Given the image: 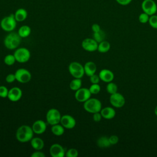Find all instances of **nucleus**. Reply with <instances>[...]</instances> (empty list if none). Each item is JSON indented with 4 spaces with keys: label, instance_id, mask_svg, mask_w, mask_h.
Instances as JSON below:
<instances>
[{
    "label": "nucleus",
    "instance_id": "42",
    "mask_svg": "<svg viewBox=\"0 0 157 157\" xmlns=\"http://www.w3.org/2000/svg\"><path fill=\"white\" fill-rule=\"evenodd\" d=\"M154 112H155V115L157 117V105L155 107V110H154Z\"/></svg>",
    "mask_w": 157,
    "mask_h": 157
},
{
    "label": "nucleus",
    "instance_id": "4",
    "mask_svg": "<svg viewBox=\"0 0 157 157\" xmlns=\"http://www.w3.org/2000/svg\"><path fill=\"white\" fill-rule=\"evenodd\" d=\"M17 22L14 14L11 13L8 16L4 17L1 20L0 26L2 30L6 32H12L16 28Z\"/></svg>",
    "mask_w": 157,
    "mask_h": 157
},
{
    "label": "nucleus",
    "instance_id": "11",
    "mask_svg": "<svg viewBox=\"0 0 157 157\" xmlns=\"http://www.w3.org/2000/svg\"><path fill=\"white\" fill-rule=\"evenodd\" d=\"M91 93H90L89 88H80L75 91V98L80 102H84L91 98Z\"/></svg>",
    "mask_w": 157,
    "mask_h": 157
},
{
    "label": "nucleus",
    "instance_id": "15",
    "mask_svg": "<svg viewBox=\"0 0 157 157\" xmlns=\"http://www.w3.org/2000/svg\"><path fill=\"white\" fill-rule=\"evenodd\" d=\"M22 96V91L18 87H13L9 90L7 98L12 102L19 101Z\"/></svg>",
    "mask_w": 157,
    "mask_h": 157
},
{
    "label": "nucleus",
    "instance_id": "24",
    "mask_svg": "<svg viewBox=\"0 0 157 157\" xmlns=\"http://www.w3.org/2000/svg\"><path fill=\"white\" fill-rule=\"evenodd\" d=\"M110 49V44L107 40H103L99 43H98V51L100 53H106L109 51Z\"/></svg>",
    "mask_w": 157,
    "mask_h": 157
},
{
    "label": "nucleus",
    "instance_id": "1",
    "mask_svg": "<svg viewBox=\"0 0 157 157\" xmlns=\"http://www.w3.org/2000/svg\"><path fill=\"white\" fill-rule=\"evenodd\" d=\"M34 132L32 127L28 125H21L17 129L15 134L18 141L25 143L30 141L33 137Z\"/></svg>",
    "mask_w": 157,
    "mask_h": 157
},
{
    "label": "nucleus",
    "instance_id": "41",
    "mask_svg": "<svg viewBox=\"0 0 157 157\" xmlns=\"http://www.w3.org/2000/svg\"><path fill=\"white\" fill-rule=\"evenodd\" d=\"M91 29H92L93 33H96V32H98V31L101 30V26H99V25H98L97 23H94V24L92 25Z\"/></svg>",
    "mask_w": 157,
    "mask_h": 157
},
{
    "label": "nucleus",
    "instance_id": "30",
    "mask_svg": "<svg viewBox=\"0 0 157 157\" xmlns=\"http://www.w3.org/2000/svg\"><path fill=\"white\" fill-rule=\"evenodd\" d=\"M89 90L91 94H97L101 91V86L98 83H92L89 88Z\"/></svg>",
    "mask_w": 157,
    "mask_h": 157
},
{
    "label": "nucleus",
    "instance_id": "5",
    "mask_svg": "<svg viewBox=\"0 0 157 157\" xmlns=\"http://www.w3.org/2000/svg\"><path fill=\"white\" fill-rule=\"evenodd\" d=\"M68 70L70 74L74 78H81L85 74L83 66L80 63L74 61L69 64Z\"/></svg>",
    "mask_w": 157,
    "mask_h": 157
},
{
    "label": "nucleus",
    "instance_id": "39",
    "mask_svg": "<svg viewBox=\"0 0 157 157\" xmlns=\"http://www.w3.org/2000/svg\"><path fill=\"white\" fill-rule=\"evenodd\" d=\"M132 0H115V1L120 6H126L129 5Z\"/></svg>",
    "mask_w": 157,
    "mask_h": 157
},
{
    "label": "nucleus",
    "instance_id": "16",
    "mask_svg": "<svg viewBox=\"0 0 157 157\" xmlns=\"http://www.w3.org/2000/svg\"><path fill=\"white\" fill-rule=\"evenodd\" d=\"M32 129L34 133L36 134H42L47 129L46 123L42 120H36L33 123L32 125Z\"/></svg>",
    "mask_w": 157,
    "mask_h": 157
},
{
    "label": "nucleus",
    "instance_id": "3",
    "mask_svg": "<svg viewBox=\"0 0 157 157\" xmlns=\"http://www.w3.org/2000/svg\"><path fill=\"white\" fill-rule=\"evenodd\" d=\"M83 109L88 112L94 113L99 112L102 109L101 102L96 98H90L83 102Z\"/></svg>",
    "mask_w": 157,
    "mask_h": 157
},
{
    "label": "nucleus",
    "instance_id": "19",
    "mask_svg": "<svg viewBox=\"0 0 157 157\" xmlns=\"http://www.w3.org/2000/svg\"><path fill=\"white\" fill-rule=\"evenodd\" d=\"M83 67L85 71V74H86L88 77H90L92 75L94 74L96 72V69H97L96 65L93 61L86 62L84 64Z\"/></svg>",
    "mask_w": 157,
    "mask_h": 157
},
{
    "label": "nucleus",
    "instance_id": "35",
    "mask_svg": "<svg viewBox=\"0 0 157 157\" xmlns=\"http://www.w3.org/2000/svg\"><path fill=\"white\" fill-rule=\"evenodd\" d=\"M100 80H101L99 77V75H97L96 74L90 77V81L91 82V83H99Z\"/></svg>",
    "mask_w": 157,
    "mask_h": 157
},
{
    "label": "nucleus",
    "instance_id": "38",
    "mask_svg": "<svg viewBox=\"0 0 157 157\" xmlns=\"http://www.w3.org/2000/svg\"><path fill=\"white\" fill-rule=\"evenodd\" d=\"M102 117L101 115V112H96V113H94L93 115V119L95 122H99L101 120Z\"/></svg>",
    "mask_w": 157,
    "mask_h": 157
},
{
    "label": "nucleus",
    "instance_id": "34",
    "mask_svg": "<svg viewBox=\"0 0 157 157\" xmlns=\"http://www.w3.org/2000/svg\"><path fill=\"white\" fill-rule=\"evenodd\" d=\"M9 93V90L5 86H0V97L2 98H5L7 97Z\"/></svg>",
    "mask_w": 157,
    "mask_h": 157
},
{
    "label": "nucleus",
    "instance_id": "8",
    "mask_svg": "<svg viewBox=\"0 0 157 157\" xmlns=\"http://www.w3.org/2000/svg\"><path fill=\"white\" fill-rule=\"evenodd\" d=\"M141 8L144 12L150 16L156 14L157 12V4L154 0H143Z\"/></svg>",
    "mask_w": 157,
    "mask_h": 157
},
{
    "label": "nucleus",
    "instance_id": "10",
    "mask_svg": "<svg viewBox=\"0 0 157 157\" xmlns=\"http://www.w3.org/2000/svg\"><path fill=\"white\" fill-rule=\"evenodd\" d=\"M109 101L113 107L121 108L125 104V98L121 93L117 92L114 94H110Z\"/></svg>",
    "mask_w": 157,
    "mask_h": 157
},
{
    "label": "nucleus",
    "instance_id": "6",
    "mask_svg": "<svg viewBox=\"0 0 157 157\" xmlns=\"http://www.w3.org/2000/svg\"><path fill=\"white\" fill-rule=\"evenodd\" d=\"M13 55L15 58L16 61L21 63L27 62L31 56L29 50L25 47L18 48L14 52Z\"/></svg>",
    "mask_w": 157,
    "mask_h": 157
},
{
    "label": "nucleus",
    "instance_id": "33",
    "mask_svg": "<svg viewBox=\"0 0 157 157\" xmlns=\"http://www.w3.org/2000/svg\"><path fill=\"white\" fill-rule=\"evenodd\" d=\"M78 155V150L75 148H69L66 152L65 156L67 157H77Z\"/></svg>",
    "mask_w": 157,
    "mask_h": 157
},
{
    "label": "nucleus",
    "instance_id": "12",
    "mask_svg": "<svg viewBox=\"0 0 157 157\" xmlns=\"http://www.w3.org/2000/svg\"><path fill=\"white\" fill-rule=\"evenodd\" d=\"M82 48L89 52H93L98 50V43L93 38H86L82 42Z\"/></svg>",
    "mask_w": 157,
    "mask_h": 157
},
{
    "label": "nucleus",
    "instance_id": "9",
    "mask_svg": "<svg viewBox=\"0 0 157 157\" xmlns=\"http://www.w3.org/2000/svg\"><path fill=\"white\" fill-rule=\"evenodd\" d=\"M16 80L21 83H26L29 82L31 79V74L30 72L25 69L20 68L15 72Z\"/></svg>",
    "mask_w": 157,
    "mask_h": 157
},
{
    "label": "nucleus",
    "instance_id": "20",
    "mask_svg": "<svg viewBox=\"0 0 157 157\" xmlns=\"http://www.w3.org/2000/svg\"><path fill=\"white\" fill-rule=\"evenodd\" d=\"M15 18L18 22H21L25 21L28 17L27 10L23 8L18 9L14 13Z\"/></svg>",
    "mask_w": 157,
    "mask_h": 157
},
{
    "label": "nucleus",
    "instance_id": "32",
    "mask_svg": "<svg viewBox=\"0 0 157 157\" xmlns=\"http://www.w3.org/2000/svg\"><path fill=\"white\" fill-rule=\"evenodd\" d=\"M148 23L152 28L157 29V15L154 14L150 16Z\"/></svg>",
    "mask_w": 157,
    "mask_h": 157
},
{
    "label": "nucleus",
    "instance_id": "36",
    "mask_svg": "<svg viewBox=\"0 0 157 157\" xmlns=\"http://www.w3.org/2000/svg\"><path fill=\"white\" fill-rule=\"evenodd\" d=\"M109 139L110 141V143L111 145H116L119 140V138L116 135H112L110 137H109Z\"/></svg>",
    "mask_w": 157,
    "mask_h": 157
},
{
    "label": "nucleus",
    "instance_id": "22",
    "mask_svg": "<svg viewBox=\"0 0 157 157\" xmlns=\"http://www.w3.org/2000/svg\"><path fill=\"white\" fill-rule=\"evenodd\" d=\"M97 145L101 148H107L111 146L109 137L105 136L99 137L96 142Z\"/></svg>",
    "mask_w": 157,
    "mask_h": 157
},
{
    "label": "nucleus",
    "instance_id": "25",
    "mask_svg": "<svg viewBox=\"0 0 157 157\" xmlns=\"http://www.w3.org/2000/svg\"><path fill=\"white\" fill-rule=\"evenodd\" d=\"M51 131L54 135L56 136H60L64 134V128L61 124H59L58 123L52 125L51 128Z\"/></svg>",
    "mask_w": 157,
    "mask_h": 157
},
{
    "label": "nucleus",
    "instance_id": "21",
    "mask_svg": "<svg viewBox=\"0 0 157 157\" xmlns=\"http://www.w3.org/2000/svg\"><path fill=\"white\" fill-rule=\"evenodd\" d=\"M30 142L31 145L36 150H40L44 147V140L40 137H33Z\"/></svg>",
    "mask_w": 157,
    "mask_h": 157
},
{
    "label": "nucleus",
    "instance_id": "17",
    "mask_svg": "<svg viewBox=\"0 0 157 157\" xmlns=\"http://www.w3.org/2000/svg\"><path fill=\"white\" fill-rule=\"evenodd\" d=\"M98 75L100 80L105 83H109L110 82H112L114 78L113 72L107 69H102L101 71H100Z\"/></svg>",
    "mask_w": 157,
    "mask_h": 157
},
{
    "label": "nucleus",
    "instance_id": "26",
    "mask_svg": "<svg viewBox=\"0 0 157 157\" xmlns=\"http://www.w3.org/2000/svg\"><path fill=\"white\" fill-rule=\"evenodd\" d=\"M82 81L81 78H75L69 83V88L73 91H77L82 87Z\"/></svg>",
    "mask_w": 157,
    "mask_h": 157
},
{
    "label": "nucleus",
    "instance_id": "14",
    "mask_svg": "<svg viewBox=\"0 0 157 157\" xmlns=\"http://www.w3.org/2000/svg\"><path fill=\"white\" fill-rule=\"evenodd\" d=\"M60 123L64 128L71 129L75 127L76 121L72 116L69 115H64L61 116Z\"/></svg>",
    "mask_w": 157,
    "mask_h": 157
},
{
    "label": "nucleus",
    "instance_id": "40",
    "mask_svg": "<svg viewBox=\"0 0 157 157\" xmlns=\"http://www.w3.org/2000/svg\"><path fill=\"white\" fill-rule=\"evenodd\" d=\"M32 157H45V154L40 151V150H36L34 153H33L31 155Z\"/></svg>",
    "mask_w": 157,
    "mask_h": 157
},
{
    "label": "nucleus",
    "instance_id": "13",
    "mask_svg": "<svg viewBox=\"0 0 157 157\" xmlns=\"http://www.w3.org/2000/svg\"><path fill=\"white\" fill-rule=\"evenodd\" d=\"M49 152L52 157H64L66 151L63 147L59 144H53L49 149Z\"/></svg>",
    "mask_w": 157,
    "mask_h": 157
},
{
    "label": "nucleus",
    "instance_id": "31",
    "mask_svg": "<svg viewBox=\"0 0 157 157\" xmlns=\"http://www.w3.org/2000/svg\"><path fill=\"white\" fill-rule=\"evenodd\" d=\"M149 18H150V15H148V14H147L146 13L143 12L139 14V15L138 17V20L140 23L145 24L148 22Z\"/></svg>",
    "mask_w": 157,
    "mask_h": 157
},
{
    "label": "nucleus",
    "instance_id": "18",
    "mask_svg": "<svg viewBox=\"0 0 157 157\" xmlns=\"http://www.w3.org/2000/svg\"><path fill=\"white\" fill-rule=\"evenodd\" d=\"M103 118L106 120L113 119L116 115L115 110L112 107H105L100 111Z\"/></svg>",
    "mask_w": 157,
    "mask_h": 157
},
{
    "label": "nucleus",
    "instance_id": "23",
    "mask_svg": "<svg viewBox=\"0 0 157 157\" xmlns=\"http://www.w3.org/2000/svg\"><path fill=\"white\" fill-rule=\"evenodd\" d=\"M31 33V28L28 25L21 26L18 30V34L21 38L28 37Z\"/></svg>",
    "mask_w": 157,
    "mask_h": 157
},
{
    "label": "nucleus",
    "instance_id": "29",
    "mask_svg": "<svg viewBox=\"0 0 157 157\" xmlns=\"http://www.w3.org/2000/svg\"><path fill=\"white\" fill-rule=\"evenodd\" d=\"M15 61L16 59L13 55H7L4 58V62L7 66H12Z\"/></svg>",
    "mask_w": 157,
    "mask_h": 157
},
{
    "label": "nucleus",
    "instance_id": "28",
    "mask_svg": "<svg viewBox=\"0 0 157 157\" xmlns=\"http://www.w3.org/2000/svg\"><path fill=\"white\" fill-rule=\"evenodd\" d=\"M106 90L107 92L110 94H114L118 92V86L115 83L110 82L109 83H107V85L106 86Z\"/></svg>",
    "mask_w": 157,
    "mask_h": 157
},
{
    "label": "nucleus",
    "instance_id": "37",
    "mask_svg": "<svg viewBox=\"0 0 157 157\" xmlns=\"http://www.w3.org/2000/svg\"><path fill=\"white\" fill-rule=\"evenodd\" d=\"M16 80L15 74H9L6 77V81L7 83H12Z\"/></svg>",
    "mask_w": 157,
    "mask_h": 157
},
{
    "label": "nucleus",
    "instance_id": "2",
    "mask_svg": "<svg viewBox=\"0 0 157 157\" xmlns=\"http://www.w3.org/2000/svg\"><path fill=\"white\" fill-rule=\"evenodd\" d=\"M21 37L19 36L18 33L10 32L4 40V44L5 47L9 50H14L17 48L21 42Z\"/></svg>",
    "mask_w": 157,
    "mask_h": 157
},
{
    "label": "nucleus",
    "instance_id": "27",
    "mask_svg": "<svg viewBox=\"0 0 157 157\" xmlns=\"http://www.w3.org/2000/svg\"><path fill=\"white\" fill-rule=\"evenodd\" d=\"M93 38L98 42L99 43L103 40H104L105 38V33L102 29L98 32L93 33Z\"/></svg>",
    "mask_w": 157,
    "mask_h": 157
},
{
    "label": "nucleus",
    "instance_id": "7",
    "mask_svg": "<svg viewBox=\"0 0 157 157\" xmlns=\"http://www.w3.org/2000/svg\"><path fill=\"white\" fill-rule=\"evenodd\" d=\"M61 118V115L59 111L55 108L49 109L46 114L47 121L52 126L59 123Z\"/></svg>",
    "mask_w": 157,
    "mask_h": 157
}]
</instances>
